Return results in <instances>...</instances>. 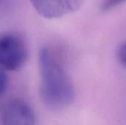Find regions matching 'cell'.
I'll return each instance as SVG.
<instances>
[{"mask_svg":"<svg viewBox=\"0 0 126 125\" xmlns=\"http://www.w3.org/2000/svg\"><path fill=\"white\" fill-rule=\"evenodd\" d=\"M8 84V77L5 71L0 69V97L5 92Z\"/></svg>","mask_w":126,"mask_h":125,"instance_id":"obj_6","label":"cell"},{"mask_svg":"<svg viewBox=\"0 0 126 125\" xmlns=\"http://www.w3.org/2000/svg\"><path fill=\"white\" fill-rule=\"evenodd\" d=\"M7 1V0H0V6H1L3 4H4V2Z\"/></svg>","mask_w":126,"mask_h":125,"instance_id":"obj_8","label":"cell"},{"mask_svg":"<svg viewBox=\"0 0 126 125\" xmlns=\"http://www.w3.org/2000/svg\"><path fill=\"white\" fill-rule=\"evenodd\" d=\"M125 1L126 0H103L100 8L102 11L107 12L116 7L117 6L120 5Z\"/></svg>","mask_w":126,"mask_h":125,"instance_id":"obj_5","label":"cell"},{"mask_svg":"<svg viewBox=\"0 0 126 125\" xmlns=\"http://www.w3.org/2000/svg\"><path fill=\"white\" fill-rule=\"evenodd\" d=\"M86 0H30L37 13L45 18H58L78 10Z\"/></svg>","mask_w":126,"mask_h":125,"instance_id":"obj_3","label":"cell"},{"mask_svg":"<svg viewBox=\"0 0 126 125\" xmlns=\"http://www.w3.org/2000/svg\"><path fill=\"white\" fill-rule=\"evenodd\" d=\"M118 57L120 60V62L126 66V43L123 45L118 52Z\"/></svg>","mask_w":126,"mask_h":125,"instance_id":"obj_7","label":"cell"},{"mask_svg":"<svg viewBox=\"0 0 126 125\" xmlns=\"http://www.w3.org/2000/svg\"><path fill=\"white\" fill-rule=\"evenodd\" d=\"M28 56L27 42L21 33L7 32L0 35V69L17 71L24 66Z\"/></svg>","mask_w":126,"mask_h":125,"instance_id":"obj_2","label":"cell"},{"mask_svg":"<svg viewBox=\"0 0 126 125\" xmlns=\"http://www.w3.org/2000/svg\"><path fill=\"white\" fill-rule=\"evenodd\" d=\"M38 67L39 91L43 103L55 111L70 106L75 100V91L58 52L47 46L41 48Z\"/></svg>","mask_w":126,"mask_h":125,"instance_id":"obj_1","label":"cell"},{"mask_svg":"<svg viewBox=\"0 0 126 125\" xmlns=\"http://www.w3.org/2000/svg\"><path fill=\"white\" fill-rule=\"evenodd\" d=\"M2 125H35V114L29 104L21 99L11 100L4 108Z\"/></svg>","mask_w":126,"mask_h":125,"instance_id":"obj_4","label":"cell"}]
</instances>
